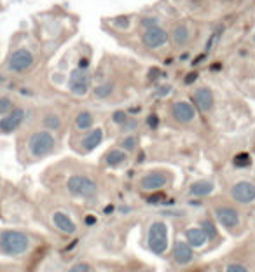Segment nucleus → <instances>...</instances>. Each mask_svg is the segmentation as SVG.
<instances>
[{"label": "nucleus", "instance_id": "nucleus-23", "mask_svg": "<svg viewBox=\"0 0 255 272\" xmlns=\"http://www.w3.org/2000/svg\"><path fill=\"white\" fill-rule=\"evenodd\" d=\"M42 124H44L45 131H56V129H60V126H61V119H60V115H56V113H47V115L42 119Z\"/></svg>", "mask_w": 255, "mask_h": 272}, {"label": "nucleus", "instance_id": "nucleus-41", "mask_svg": "<svg viewBox=\"0 0 255 272\" xmlns=\"http://www.w3.org/2000/svg\"><path fill=\"white\" fill-rule=\"evenodd\" d=\"M254 40H255V37H254Z\"/></svg>", "mask_w": 255, "mask_h": 272}, {"label": "nucleus", "instance_id": "nucleus-18", "mask_svg": "<svg viewBox=\"0 0 255 272\" xmlns=\"http://www.w3.org/2000/svg\"><path fill=\"white\" fill-rule=\"evenodd\" d=\"M215 183L212 180H196L191 187H189V194L192 197H207L213 192Z\"/></svg>", "mask_w": 255, "mask_h": 272}, {"label": "nucleus", "instance_id": "nucleus-36", "mask_svg": "<svg viewBox=\"0 0 255 272\" xmlns=\"http://www.w3.org/2000/svg\"><path fill=\"white\" fill-rule=\"evenodd\" d=\"M220 34H222V32H217V34H213V35L210 37V40H208V44H207V49H208V51H210L212 47H213V44H217V40H218V37H220Z\"/></svg>", "mask_w": 255, "mask_h": 272}, {"label": "nucleus", "instance_id": "nucleus-3", "mask_svg": "<svg viewBox=\"0 0 255 272\" xmlns=\"http://www.w3.org/2000/svg\"><path fill=\"white\" fill-rule=\"evenodd\" d=\"M56 148V140L51 131H35L34 135L28 138V152L34 155L35 159H42L45 155L53 154Z\"/></svg>", "mask_w": 255, "mask_h": 272}, {"label": "nucleus", "instance_id": "nucleus-35", "mask_svg": "<svg viewBox=\"0 0 255 272\" xmlns=\"http://www.w3.org/2000/svg\"><path fill=\"white\" fill-rule=\"evenodd\" d=\"M114 23H116L117 28H128V25H129V19H128L126 16H121V18H117Z\"/></svg>", "mask_w": 255, "mask_h": 272}, {"label": "nucleus", "instance_id": "nucleus-13", "mask_svg": "<svg viewBox=\"0 0 255 272\" xmlns=\"http://www.w3.org/2000/svg\"><path fill=\"white\" fill-rule=\"evenodd\" d=\"M194 258V249L185 241H175L173 244V260L178 265H187Z\"/></svg>", "mask_w": 255, "mask_h": 272}, {"label": "nucleus", "instance_id": "nucleus-20", "mask_svg": "<svg viewBox=\"0 0 255 272\" xmlns=\"http://www.w3.org/2000/svg\"><path fill=\"white\" fill-rule=\"evenodd\" d=\"M189 40H191V30H189L187 25H184V23L176 25L173 28V42L176 45H185Z\"/></svg>", "mask_w": 255, "mask_h": 272}, {"label": "nucleus", "instance_id": "nucleus-37", "mask_svg": "<svg viewBox=\"0 0 255 272\" xmlns=\"http://www.w3.org/2000/svg\"><path fill=\"white\" fill-rule=\"evenodd\" d=\"M170 91H171V87H170V86H161L158 91H156V96H166Z\"/></svg>", "mask_w": 255, "mask_h": 272}, {"label": "nucleus", "instance_id": "nucleus-21", "mask_svg": "<svg viewBox=\"0 0 255 272\" xmlns=\"http://www.w3.org/2000/svg\"><path fill=\"white\" fill-rule=\"evenodd\" d=\"M94 124V117L93 113L87 112V110H83L81 113H77V117H75V128L79 129V131H89Z\"/></svg>", "mask_w": 255, "mask_h": 272}, {"label": "nucleus", "instance_id": "nucleus-1", "mask_svg": "<svg viewBox=\"0 0 255 272\" xmlns=\"http://www.w3.org/2000/svg\"><path fill=\"white\" fill-rule=\"evenodd\" d=\"M30 249V238L19 231H2L0 232V253L9 257H19Z\"/></svg>", "mask_w": 255, "mask_h": 272}, {"label": "nucleus", "instance_id": "nucleus-33", "mask_svg": "<svg viewBox=\"0 0 255 272\" xmlns=\"http://www.w3.org/2000/svg\"><path fill=\"white\" fill-rule=\"evenodd\" d=\"M147 126H149L150 129H156L159 126V117L156 113H150L149 117H147Z\"/></svg>", "mask_w": 255, "mask_h": 272}, {"label": "nucleus", "instance_id": "nucleus-27", "mask_svg": "<svg viewBox=\"0 0 255 272\" xmlns=\"http://www.w3.org/2000/svg\"><path fill=\"white\" fill-rule=\"evenodd\" d=\"M12 110V102L5 96L0 98V115H7L9 112Z\"/></svg>", "mask_w": 255, "mask_h": 272}, {"label": "nucleus", "instance_id": "nucleus-24", "mask_svg": "<svg viewBox=\"0 0 255 272\" xmlns=\"http://www.w3.org/2000/svg\"><path fill=\"white\" fill-rule=\"evenodd\" d=\"M114 93V82L112 80H107V82L100 84V86L94 87V96L96 98H109Z\"/></svg>", "mask_w": 255, "mask_h": 272}, {"label": "nucleus", "instance_id": "nucleus-6", "mask_svg": "<svg viewBox=\"0 0 255 272\" xmlns=\"http://www.w3.org/2000/svg\"><path fill=\"white\" fill-rule=\"evenodd\" d=\"M89 70L87 68H75L70 73V80H68V87L70 93L75 96H86L89 91Z\"/></svg>", "mask_w": 255, "mask_h": 272}, {"label": "nucleus", "instance_id": "nucleus-5", "mask_svg": "<svg viewBox=\"0 0 255 272\" xmlns=\"http://www.w3.org/2000/svg\"><path fill=\"white\" fill-rule=\"evenodd\" d=\"M170 180H171V174H170L168 171H163V170L149 171V173L143 174L142 180H140V189L147 190V192H150V190H161L168 185Z\"/></svg>", "mask_w": 255, "mask_h": 272}, {"label": "nucleus", "instance_id": "nucleus-19", "mask_svg": "<svg viewBox=\"0 0 255 272\" xmlns=\"http://www.w3.org/2000/svg\"><path fill=\"white\" fill-rule=\"evenodd\" d=\"M128 161V155L123 148H112V150L107 152L105 155V164L110 168H119L123 166L124 163Z\"/></svg>", "mask_w": 255, "mask_h": 272}, {"label": "nucleus", "instance_id": "nucleus-12", "mask_svg": "<svg viewBox=\"0 0 255 272\" xmlns=\"http://www.w3.org/2000/svg\"><path fill=\"white\" fill-rule=\"evenodd\" d=\"M171 115L176 122L189 124L196 119V110L189 102H175L171 105Z\"/></svg>", "mask_w": 255, "mask_h": 272}, {"label": "nucleus", "instance_id": "nucleus-17", "mask_svg": "<svg viewBox=\"0 0 255 272\" xmlns=\"http://www.w3.org/2000/svg\"><path fill=\"white\" fill-rule=\"evenodd\" d=\"M184 236H185V242H187L191 248H203V246L208 242L207 234H205L199 227H189V229H185Z\"/></svg>", "mask_w": 255, "mask_h": 272}, {"label": "nucleus", "instance_id": "nucleus-15", "mask_svg": "<svg viewBox=\"0 0 255 272\" xmlns=\"http://www.w3.org/2000/svg\"><path fill=\"white\" fill-rule=\"evenodd\" d=\"M53 225L56 227L58 231L63 232V234H75L77 232V225L75 222L63 211H54L53 213Z\"/></svg>", "mask_w": 255, "mask_h": 272}, {"label": "nucleus", "instance_id": "nucleus-38", "mask_svg": "<svg viewBox=\"0 0 255 272\" xmlns=\"http://www.w3.org/2000/svg\"><path fill=\"white\" fill-rule=\"evenodd\" d=\"M196 79H198V73H196V72H191L187 77H185V84H192Z\"/></svg>", "mask_w": 255, "mask_h": 272}, {"label": "nucleus", "instance_id": "nucleus-26", "mask_svg": "<svg viewBox=\"0 0 255 272\" xmlns=\"http://www.w3.org/2000/svg\"><path fill=\"white\" fill-rule=\"evenodd\" d=\"M233 164L236 168H250L252 159H250V155H248L247 152H243V154H238L236 157L233 159Z\"/></svg>", "mask_w": 255, "mask_h": 272}, {"label": "nucleus", "instance_id": "nucleus-30", "mask_svg": "<svg viewBox=\"0 0 255 272\" xmlns=\"http://www.w3.org/2000/svg\"><path fill=\"white\" fill-rule=\"evenodd\" d=\"M112 121L116 122V124L123 126L124 122L128 121V113L124 112V110H117V112H114V113H112Z\"/></svg>", "mask_w": 255, "mask_h": 272}, {"label": "nucleus", "instance_id": "nucleus-14", "mask_svg": "<svg viewBox=\"0 0 255 272\" xmlns=\"http://www.w3.org/2000/svg\"><path fill=\"white\" fill-rule=\"evenodd\" d=\"M101 141H103V129L101 128L89 129V133H86L83 136V140H81V148H83L84 154H87V152H93L94 148L100 147Z\"/></svg>", "mask_w": 255, "mask_h": 272}, {"label": "nucleus", "instance_id": "nucleus-10", "mask_svg": "<svg viewBox=\"0 0 255 272\" xmlns=\"http://www.w3.org/2000/svg\"><path fill=\"white\" fill-rule=\"evenodd\" d=\"M25 117H27V112L23 108H12L7 115H4V117L0 119V133L2 135H11V133H14L25 122Z\"/></svg>", "mask_w": 255, "mask_h": 272}, {"label": "nucleus", "instance_id": "nucleus-29", "mask_svg": "<svg viewBox=\"0 0 255 272\" xmlns=\"http://www.w3.org/2000/svg\"><path fill=\"white\" fill-rule=\"evenodd\" d=\"M136 128H138V121H136V119H128V121L121 126V131L123 133H131V131H135Z\"/></svg>", "mask_w": 255, "mask_h": 272}, {"label": "nucleus", "instance_id": "nucleus-2", "mask_svg": "<svg viewBox=\"0 0 255 272\" xmlns=\"http://www.w3.org/2000/svg\"><path fill=\"white\" fill-rule=\"evenodd\" d=\"M67 190L74 197L93 201L98 194V185L93 178L86 176V174H72L67 180Z\"/></svg>", "mask_w": 255, "mask_h": 272}, {"label": "nucleus", "instance_id": "nucleus-16", "mask_svg": "<svg viewBox=\"0 0 255 272\" xmlns=\"http://www.w3.org/2000/svg\"><path fill=\"white\" fill-rule=\"evenodd\" d=\"M213 93L210 87H199L194 93V103L201 112H210L213 108Z\"/></svg>", "mask_w": 255, "mask_h": 272}, {"label": "nucleus", "instance_id": "nucleus-4", "mask_svg": "<svg viewBox=\"0 0 255 272\" xmlns=\"http://www.w3.org/2000/svg\"><path fill=\"white\" fill-rule=\"evenodd\" d=\"M147 244L156 255H165L168 249V227L165 222H152L147 232Z\"/></svg>", "mask_w": 255, "mask_h": 272}, {"label": "nucleus", "instance_id": "nucleus-28", "mask_svg": "<svg viewBox=\"0 0 255 272\" xmlns=\"http://www.w3.org/2000/svg\"><path fill=\"white\" fill-rule=\"evenodd\" d=\"M93 269H91V265L87 264V262H79V264L72 265L70 269H68V272H91Z\"/></svg>", "mask_w": 255, "mask_h": 272}, {"label": "nucleus", "instance_id": "nucleus-32", "mask_svg": "<svg viewBox=\"0 0 255 272\" xmlns=\"http://www.w3.org/2000/svg\"><path fill=\"white\" fill-rule=\"evenodd\" d=\"M165 194L163 192H158V194H152V196H149L147 197V203H150V204H158V203H163L165 201Z\"/></svg>", "mask_w": 255, "mask_h": 272}, {"label": "nucleus", "instance_id": "nucleus-34", "mask_svg": "<svg viewBox=\"0 0 255 272\" xmlns=\"http://www.w3.org/2000/svg\"><path fill=\"white\" fill-rule=\"evenodd\" d=\"M142 27H145V30L147 28H152V27H159L158 19L156 18H143L142 19Z\"/></svg>", "mask_w": 255, "mask_h": 272}, {"label": "nucleus", "instance_id": "nucleus-22", "mask_svg": "<svg viewBox=\"0 0 255 272\" xmlns=\"http://www.w3.org/2000/svg\"><path fill=\"white\" fill-rule=\"evenodd\" d=\"M199 229H201L205 234H207L208 241H215L218 236V231L217 227H215V223L212 222V220H201V223H199Z\"/></svg>", "mask_w": 255, "mask_h": 272}, {"label": "nucleus", "instance_id": "nucleus-11", "mask_svg": "<svg viewBox=\"0 0 255 272\" xmlns=\"http://www.w3.org/2000/svg\"><path fill=\"white\" fill-rule=\"evenodd\" d=\"M142 42L145 47H149V49H159V47L166 45V42H168V34H166V30H163L161 27L147 28L142 35Z\"/></svg>", "mask_w": 255, "mask_h": 272}, {"label": "nucleus", "instance_id": "nucleus-39", "mask_svg": "<svg viewBox=\"0 0 255 272\" xmlns=\"http://www.w3.org/2000/svg\"><path fill=\"white\" fill-rule=\"evenodd\" d=\"M94 223H96V216L87 215L86 216V225H94Z\"/></svg>", "mask_w": 255, "mask_h": 272}, {"label": "nucleus", "instance_id": "nucleus-25", "mask_svg": "<svg viewBox=\"0 0 255 272\" xmlns=\"http://www.w3.org/2000/svg\"><path fill=\"white\" fill-rule=\"evenodd\" d=\"M121 147L126 152H135L138 148V138L135 135H128L123 140V143H121Z\"/></svg>", "mask_w": 255, "mask_h": 272}, {"label": "nucleus", "instance_id": "nucleus-9", "mask_svg": "<svg viewBox=\"0 0 255 272\" xmlns=\"http://www.w3.org/2000/svg\"><path fill=\"white\" fill-rule=\"evenodd\" d=\"M213 213H215V218L218 220V223L224 225L227 231H234L236 227H240L241 218L238 209L231 208V206H217L213 209Z\"/></svg>", "mask_w": 255, "mask_h": 272}, {"label": "nucleus", "instance_id": "nucleus-7", "mask_svg": "<svg viewBox=\"0 0 255 272\" xmlns=\"http://www.w3.org/2000/svg\"><path fill=\"white\" fill-rule=\"evenodd\" d=\"M229 196L231 199L236 201L238 204H252L255 201V185L252 181H238L231 187L229 190Z\"/></svg>", "mask_w": 255, "mask_h": 272}, {"label": "nucleus", "instance_id": "nucleus-31", "mask_svg": "<svg viewBox=\"0 0 255 272\" xmlns=\"http://www.w3.org/2000/svg\"><path fill=\"white\" fill-rule=\"evenodd\" d=\"M225 272H248V269L245 267L243 264H229L227 267H225Z\"/></svg>", "mask_w": 255, "mask_h": 272}, {"label": "nucleus", "instance_id": "nucleus-40", "mask_svg": "<svg viewBox=\"0 0 255 272\" xmlns=\"http://www.w3.org/2000/svg\"><path fill=\"white\" fill-rule=\"evenodd\" d=\"M156 75H158V68H152V70H150V75H149V79L152 80Z\"/></svg>", "mask_w": 255, "mask_h": 272}, {"label": "nucleus", "instance_id": "nucleus-8", "mask_svg": "<svg viewBox=\"0 0 255 272\" xmlns=\"http://www.w3.org/2000/svg\"><path fill=\"white\" fill-rule=\"evenodd\" d=\"M34 60H35L34 54H32L28 49H18L11 54L7 67L11 72L23 73V72H27V70H30L32 65H34Z\"/></svg>", "mask_w": 255, "mask_h": 272}]
</instances>
